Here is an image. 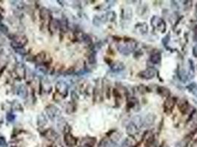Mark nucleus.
<instances>
[{"mask_svg":"<svg viewBox=\"0 0 197 147\" xmlns=\"http://www.w3.org/2000/svg\"><path fill=\"white\" fill-rule=\"evenodd\" d=\"M136 44L133 42H129L127 44H120L118 46V49L120 53H122V55H128L133 50L135 49Z\"/></svg>","mask_w":197,"mask_h":147,"instance_id":"f257e3e1","label":"nucleus"},{"mask_svg":"<svg viewBox=\"0 0 197 147\" xmlns=\"http://www.w3.org/2000/svg\"><path fill=\"white\" fill-rule=\"evenodd\" d=\"M64 141L65 143L66 146L68 147H73L77 143V139L75 138L72 134L67 132L64 136Z\"/></svg>","mask_w":197,"mask_h":147,"instance_id":"f03ea898","label":"nucleus"},{"mask_svg":"<svg viewBox=\"0 0 197 147\" xmlns=\"http://www.w3.org/2000/svg\"><path fill=\"white\" fill-rule=\"evenodd\" d=\"M139 75L141 78L146 79V80H150V79L153 78L155 77L156 70L152 69V68H150V69H146L145 70V71H141Z\"/></svg>","mask_w":197,"mask_h":147,"instance_id":"7ed1b4c3","label":"nucleus"},{"mask_svg":"<svg viewBox=\"0 0 197 147\" xmlns=\"http://www.w3.org/2000/svg\"><path fill=\"white\" fill-rule=\"evenodd\" d=\"M45 111H46V113L48 116V117L50 118V119H54V117L56 116V114L57 113V111H58V109H57L56 107H55L54 105H48V106L46 107L45 109Z\"/></svg>","mask_w":197,"mask_h":147,"instance_id":"20e7f679","label":"nucleus"},{"mask_svg":"<svg viewBox=\"0 0 197 147\" xmlns=\"http://www.w3.org/2000/svg\"><path fill=\"white\" fill-rule=\"evenodd\" d=\"M44 136H45L49 141H56L59 138L58 134H57L54 130H51V129L45 131V132H44Z\"/></svg>","mask_w":197,"mask_h":147,"instance_id":"39448f33","label":"nucleus"},{"mask_svg":"<svg viewBox=\"0 0 197 147\" xmlns=\"http://www.w3.org/2000/svg\"><path fill=\"white\" fill-rule=\"evenodd\" d=\"M60 28V22L56 19H51L48 25V29H49L50 32L52 33H55L58 29Z\"/></svg>","mask_w":197,"mask_h":147,"instance_id":"423d86ee","label":"nucleus"},{"mask_svg":"<svg viewBox=\"0 0 197 147\" xmlns=\"http://www.w3.org/2000/svg\"><path fill=\"white\" fill-rule=\"evenodd\" d=\"M59 88V90H57V92L60 94L61 96H65L66 95L64 94V92L67 94L68 93V87L67 85L65 83H63V82H59V83L56 84V88Z\"/></svg>","mask_w":197,"mask_h":147,"instance_id":"0eeeda50","label":"nucleus"},{"mask_svg":"<svg viewBox=\"0 0 197 147\" xmlns=\"http://www.w3.org/2000/svg\"><path fill=\"white\" fill-rule=\"evenodd\" d=\"M47 54L42 51L36 55V57H34V60L37 63H39L44 64L45 63V60L46 59H47Z\"/></svg>","mask_w":197,"mask_h":147,"instance_id":"6e6552de","label":"nucleus"},{"mask_svg":"<svg viewBox=\"0 0 197 147\" xmlns=\"http://www.w3.org/2000/svg\"><path fill=\"white\" fill-rule=\"evenodd\" d=\"M98 147H116L114 143H113L111 141L107 138H103L99 142Z\"/></svg>","mask_w":197,"mask_h":147,"instance_id":"1a4fd4ad","label":"nucleus"},{"mask_svg":"<svg viewBox=\"0 0 197 147\" xmlns=\"http://www.w3.org/2000/svg\"><path fill=\"white\" fill-rule=\"evenodd\" d=\"M39 14H40L41 19L44 21L48 20V19H49L51 18V13L46 8H42L40 10V13Z\"/></svg>","mask_w":197,"mask_h":147,"instance_id":"9d476101","label":"nucleus"},{"mask_svg":"<svg viewBox=\"0 0 197 147\" xmlns=\"http://www.w3.org/2000/svg\"><path fill=\"white\" fill-rule=\"evenodd\" d=\"M125 69V65L121 62H117V63H114V64L111 66V70L114 71H120L122 70H123Z\"/></svg>","mask_w":197,"mask_h":147,"instance_id":"9b49d317","label":"nucleus"},{"mask_svg":"<svg viewBox=\"0 0 197 147\" xmlns=\"http://www.w3.org/2000/svg\"><path fill=\"white\" fill-rule=\"evenodd\" d=\"M95 143H96V139L94 138H85L82 142V144L86 147H93L94 146Z\"/></svg>","mask_w":197,"mask_h":147,"instance_id":"f8f14e48","label":"nucleus"},{"mask_svg":"<svg viewBox=\"0 0 197 147\" xmlns=\"http://www.w3.org/2000/svg\"><path fill=\"white\" fill-rule=\"evenodd\" d=\"M154 120H155V116L153 114H149L147 116V117L145 118V124L146 125V126H149V125H151L154 122Z\"/></svg>","mask_w":197,"mask_h":147,"instance_id":"ddd939ff","label":"nucleus"},{"mask_svg":"<svg viewBox=\"0 0 197 147\" xmlns=\"http://www.w3.org/2000/svg\"><path fill=\"white\" fill-rule=\"evenodd\" d=\"M17 94L19 95L21 98H25L27 96V95H28L27 89L24 87V86H22V85L20 86V87L19 88V89H18Z\"/></svg>","mask_w":197,"mask_h":147,"instance_id":"4468645a","label":"nucleus"},{"mask_svg":"<svg viewBox=\"0 0 197 147\" xmlns=\"http://www.w3.org/2000/svg\"><path fill=\"white\" fill-rule=\"evenodd\" d=\"M137 130L138 127L133 123L130 124L127 127V131H128L129 134H131V135L132 134H135L136 132H137Z\"/></svg>","mask_w":197,"mask_h":147,"instance_id":"2eb2a0df","label":"nucleus"},{"mask_svg":"<svg viewBox=\"0 0 197 147\" xmlns=\"http://www.w3.org/2000/svg\"><path fill=\"white\" fill-rule=\"evenodd\" d=\"M161 55L159 54H155L150 57V61L153 63H159L161 61Z\"/></svg>","mask_w":197,"mask_h":147,"instance_id":"dca6fc26","label":"nucleus"},{"mask_svg":"<svg viewBox=\"0 0 197 147\" xmlns=\"http://www.w3.org/2000/svg\"><path fill=\"white\" fill-rule=\"evenodd\" d=\"M190 139L187 138H184L182 141H181L180 142H179L176 145V147H187V144H188Z\"/></svg>","mask_w":197,"mask_h":147,"instance_id":"f3484780","label":"nucleus"},{"mask_svg":"<svg viewBox=\"0 0 197 147\" xmlns=\"http://www.w3.org/2000/svg\"><path fill=\"white\" fill-rule=\"evenodd\" d=\"M159 90H161V91H159L160 92V94L162 95V96H168V95H169V91L168 90L167 88H163V87H160L159 88Z\"/></svg>","mask_w":197,"mask_h":147,"instance_id":"a211bd4d","label":"nucleus"},{"mask_svg":"<svg viewBox=\"0 0 197 147\" xmlns=\"http://www.w3.org/2000/svg\"><path fill=\"white\" fill-rule=\"evenodd\" d=\"M0 32H2V33L4 34H7L8 33V28L6 25H5L4 24H2L0 23Z\"/></svg>","mask_w":197,"mask_h":147,"instance_id":"6ab92c4d","label":"nucleus"},{"mask_svg":"<svg viewBox=\"0 0 197 147\" xmlns=\"http://www.w3.org/2000/svg\"><path fill=\"white\" fill-rule=\"evenodd\" d=\"M166 105H168V108H169V109L172 108L173 105H174V103H173V99H168V101L166 102Z\"/></svg>","mask_w":197,"mask_h":147,"instance_id":"aec40b11","label":"nucleus"},{"mask_svg":"<svg viewBox=\"0 0 197 147\" xmlns=\"http://www.w3.org/2000/svg\"><path fill=\"white\" fill-rule=\"evenodd\" d=\"M0 147H8L6 143V141H5L4 138H0Z\"/></svg>","mask_w":197,"mask_h":147,"instance_id":"412c9836","label":"nucleus"},{"mask_svg":"<svg viewBox=\"0 0 197 147\" xmlns=\"http://www.w3.org/2000/svg\"><path fill=\"white\" fill-rule=\"evenodd\" d=\"M89 62H90V63H94L95 62H96V57H95V55L93 54V55H91L90 56H89Z\"/></svg>","mask_w":197,"mask_h":147,"instance_id":"4be33fe9","label":"nucleus"},{"mask_svg":"<svg viewBox=\"0 0 197 147\" xmlns=\"http://www.w3.org/2000/svg\"><path fill=\"white\" fill-rule=\"evenodd\" d=\"M83 40H84V41H85L86 43H91V38L89 37L87 35H84Z\"/></svg>","mask_w":197,"mask_h":147,"instance_id":"5701e85b","label":"nucleus"},{"mask_svg":"<svg viewBox=\"0 0 197 147\" xmlns=\"http://www.w3.org/2000/svg\"><path fill=\"white\" fill-rule=\"evenodd\" d=\"M73 72H74V69H73V67L70 68V69H68L67 70V74H72Z\"/></svg>","mask_w":197,"mask_h":147,"instance_id":"b1692460","label":"nucleus"},{"mask_svg":"<svg viewBox=\"0 0 197 147\" xmlns=\"http://www.w3.org/2000/svg\"><path fill=\"white\" fill-rule=\"evenodd\" d=\"M193 55H194L195 57H197V45L195 46V47L193 48Z\"/></svg>","mask_w":197,"mask_h":147,"instance_id":"393cba45","label":"nucleus"},{"mask_svg":"<svg viewBox=\"0 0 197 147\" xmlns=\"http://www.w3.org/2000/svg\"><path fill=\"white\" fill-rule=\"evenodd\" d=\"M5 68H6L5 66H4V67H2V70H1V72H0V76H1V75L2 74V73L4 72V70L5 69Z\"/></svg>","mask_w":197,"mask_h":147,"instance_id":"a878e982","label":"nucleus"},{"mask_svg":"<svg viewBox=\"0 0 197 147\" xmlns=\"http://www.w3.org/2000/svg\"><path fill=\"white\" fill-rule=\"evenodd\" d=\"M2 19H3V16H2V15L1 13H0V22H1Z\"/></svg>","mask_w":197,"mask_h":147,"instance_id":"bb28decb","label":"nucleus"}]
</instances>
